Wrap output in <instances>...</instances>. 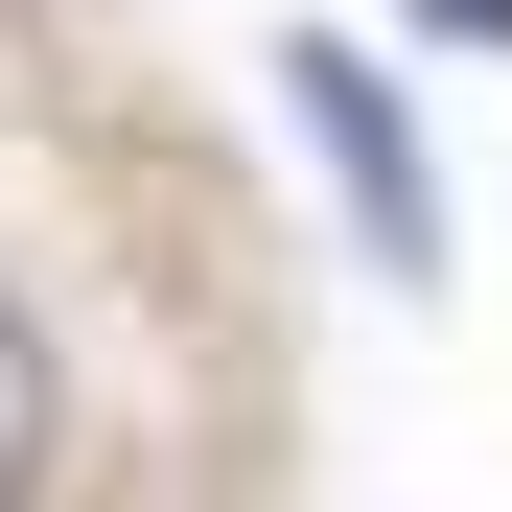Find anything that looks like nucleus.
<instances>
[{"label": "nucleus", "mask_w": 512, "mask_h": 512, "mask_svg": "<svg viewBox=\"0 0 512 512\" xmlns=\"http://www.w3.org/2000/svg\"><path fill=\"white\" fill-rule=\"evenodd\" d=\"M303 140L350 163V210H373V256H396V280H443V187H419V117H396V70L303 47Z\"/></svg>", "instance_id": "f257e3e1"}, {"label": "nucleus", "mask_w": 512, "mask_h": 512, "mask_svg": "<svg viewBox=\"0 0 512 512\" xmlns=\"http://www.w3.org/2000/svg\"><path fill=\"white\" fill-rule=\"evenodd\" d=\"M24 489H47V326L0 303V512H24Z\"/></svg>", "instance_id": "f03ea898"}]
</instances>
